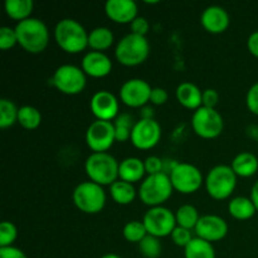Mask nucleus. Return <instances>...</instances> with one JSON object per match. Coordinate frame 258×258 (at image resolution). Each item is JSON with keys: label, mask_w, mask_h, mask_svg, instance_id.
Listing matches in <instances>:
<instances>
[{"label": "nucleus", "mask_w": 258, "mask_h": 258, "mask_svg": "<svg viewBox=\"0 0 258 258\" xmlns=\"http://www.w3.org/2000/svg\"><path fill=\"white\" fill-rule=\"evenodd\" d=\"M18 44V37L15 28L2 27L0 28V48L3 50L10 49Z\"/></svg>", "instance_id": "f704fd0d"}, {"label": "nucleus", "mask_w": 258, "mask_h": 258, "mask_svg": "<svg viewBox=\"0 0 258 258\" xmlns=\"http://www.w3.org/2000/svg\"><path fill=\"white\" fill-rule=\"evenodd\" d=\"M194 237L191 236L190 229L183 228V227L179 226H176L175 229L173 231V233H171V239H173L174 243L179 247H184V248L190 243V241Z\"/></svg>", "instance_id": "c9c22d12"}, {"label": "nucleus", "mask_w": 258, "mask_h": 258, "mask_svg": "<svg viewBox=\"0 0 258 258\" xmlns=\"http://www.w3.org/2000/svg\"><path fill=\"white\" fill-rule=\"evenodd\" d=\"M73 203L81 212L87 214L100 213L106 204V191L103 186L95 181H82L75 188L72 194Z\"/></svg>", "instance_id": "0eeeda50"}, {"label": "nucleus", "mask_w": 258, "mask_h": 258, "mask_svg": "<svg viewBox=\"0 0 258 258\" xmlns=\"http://www.w3.org/2000/svg\"><path fill=\"white\" fill-rule=\"evenodd\" d=\"M191 126L194 133L203 139H214L222 134L224 121L216 108L199 107L191 116Z\"/></svg>", "instance_id": "9d476101"}, {"label": "nucleus", "mask_w": 258, "mask_h": 258, "mask_svg": "<svg viewBox=\"0 0 258 258\" xmlns=\"http://www.w3.org/2000/svg\"><path fill=\"white\" fill-rule=\"evenodd\" d=\"M194 231L197 237L212 243V242L221 241L227 236L228 224L222 217L216 214H206L201 217Z\"/></svg>", "instance_id": "dca6fc26"}, {"label": "nucleus", "mask_w": 258, "mask_h": 258, "mask_svg": "<svg viewBox=\"0 0 258 258\" xmlns=\"http://www.w3.org/2000/svg\"><path fill=\"white\" fill-rule=\"evenodd\" d=\"M185 258H216V251L211 242L194 237L184 248Z\"/></svg>", "instance_id": "bb28decb"}, {"label": "nucleus", "mask_w": 258, "mask_h": 258, "mask_svg": "<svg viewBox=\"0 0 258 258\" xmlns=\"http://www.w3.org/2000/svg\"><path fill=\"white\" fill-rule=\"evenodd\" d=\"M140 253L145 258H159L161 254V243L158 237L148 234L143 241L139 243Z\"/></svg>", "instance_id": "473e14b6"}, {"label": "nucleus", "mask_w": 258, "mask_h": 258, "mask_svg": "<svg viewBox=\"0 0 258 258\" xmlns=\"http://www.w3.org/2000/svg\"><path fill=\"white\" fill-rule=\"evenodd\" d=\"M249 198L252 199V202H253V204L256 206V209L258 212V180L252 185L251 197H249Z\"/></svg>", "instance_id": "a18cd8bd"}, {"label": "nucleus", "mask_w": 258, "mask_h": 258, "mask_svg": "<svg viewBox=\"0 0 258 258\" xmlns=\"http://www.w3.org/2000/svg\"><path fill=\"white\" fill-rule=\"evenodd\" d=\"M19 108L12 100L2 98L0 100V127L7 128L18 122Z\"/></svg>", "instance_id": "7c9ffc66"}, {"label": "nucleus", "mask_w": 258, "mask_h": 258, "mask_svg": "<svg viewBox=\"0 0 258 258\" xmlns=\"http://www.w3.org/2000/svg\"><path fill=\"white\" fill-rule=\"evenodd\" d=\"M228 212L233 218L239 221H246L256 214L257 209L251 198L247 197H236L228 203Z\"/></svg>", "instance_id": "b1692460"}, {"label": "nucleus", "mask_w": 258, "mask_h": 258, "mask_svg": "<svg viewBox=\"0 0 258 258\" xmlns=\"http://www.w3.org/2000/svg\"><path fill=\"white\" fill-rule=\"evenodd\" d=\"M148 234L158 238L171 236L176 227L175 214L166 207H153L149 209L143 218Z\"/></svg>", "instance_id": "9b49d317"}, {"label": "nucleus", "mask_w": 258, "mask_h": 258, "mask_svg": "<svg viewBox=\"0 0 258 258\" xmlns=\"http://www.w3.org/2000/svg\"><path fill=\"white\" fill-rule=\"evenodd\" d=\"M115 141V125L112 121L95 120L86 130V143L93 153H105Z\"/></svg>", "instance_id": "f8f14e48"}, {"label": "nucleus", "mask_w": 258, "mask_h": 258, "mask_svg": "<svg viewBox=\"0 0 258 258\" xmlns=\"http://www.w3.org/2000/svg\"><path fill=\"white\" fill-rule=\"evenodd\" d=\"M146 170L144 160L135 158V156H130V158L123 159L120 161V166H118V179L125 180L127 183H136L140 181L141 179H145Z\"/></svg>", "instance_id": "412c9836"}, {"label": "nucleus", "mask_w": 258, "mask_h": 258, "mask_svg": "<svg viewBox=\"0 0 258 258\" xmlns=\"http://www.w3.org/2000/svg\"><path fill=\"white\" fill-rule=\"evenodd\" d=\"M174 188L170 176L166 173L148 175L139 188V198L144 204L153 207H160L171 197Z\"/></svg>", "instance_id": "39448f33"}, {"label": "nucleus", "mask_w": 258, "mask_h": 258, "mask_svg": "<svg viewBox=\"0 0 258 258\" xmlns=\"http://www.w3.org/2000/svg\"><path fill=\"white\" fill-rule=\"evenodd\" d=\"M149 53L150 43L148 38L134 33L123 35L115 48L116 59L127 67H135L144 63L149 57Z\"/></svg>", "instance_id": "20e7f679"}, {"label": "nucleus", "mask_w": 258, "mask_h": 258, "mask_svg": "<svg viewBox=\"0 0 258 258\" xmlns=\"http://www.w3.org/2000/svg\"><path fill=\"white\" fill-rule=\"evenodd\" d=\"M232 169L237 176L249 178L254 175L258 170V158L249 151H242L237 154L231 164Z\"/></svg>", "instance_id": "4be33fe9"}, {"label": "nucleus", "mask_w": 258, "mask_h": 258, "mask_svg": "<svg viewBox=\"0 0 258 258\" xmlns=\"http://www.w3.org/2000/svg\"><path fill=\"white\" fill-rule=\"evenodd\" d=\"M54 39L60 49L71 54L82 52L88 47L87 30L72 18H64L55 24Z\"/></svg>", "instance_id": "f03ea898"}, {"label": "nucleus", "mask_w": 258, "mask_h": 258, "mask_svg": "<svg viewBox=\"0 0 258 258\" xmlns=\"http://www.w3.org/2000/svg\"><path fill=\"white\" fill-rule=\"evenodd\" d=\"M106 15L118 24H131L138 17V4L134 0H107L105 3Z\"/></svg>", "instance_id": "6ab92c4d"}, {"label": "nucleus", "mask_w": 258, "mask_h": 258, "mask_svg": "<svg viewBox=\"0 0 258 258\" xmlns=\"http://www.w3.org/2000/svg\"><path fill=\"white\" fill-rule=\"evenodd\" d=\"M90 107L96 120L112 121L118 116V103L117 97L107 90H101L93 93L90 101Z\"/></svg>", "instance_id": "2eb2a0df"}, {"label": "nucleus", "mask_w": 258, "mask_h": 258, "mask_svg": "<svg viewBox=\"0 0 258 258\" xmlns=\"http://www.w3.org/2000/svg\"><path fill=\"white\" fill-rule=\"evenodd\" d=\"M86 76L87 75L83 72L82 67L66 63V64H60L54 71L49 82L59 92L73 96L78 95L85 90L86 83H87Z\"/></svg>", "instance_id": "6e6552de"}, {"label": "nucleus", "mask_w": 258, "mask_h": 258, "mask_svg": "<svg viewBox=\"0 0 258 258\" xmlns=\"http://www.w3.org/2000/svg\"><path fill=\"white\" fill-rule=\"evenodd\" d=\"M0 258H28L20 248L14 246L0 247Z\"/></svg>", "instance_id": "79ce46f5"}, {"label": "nucleus", "mask_w": 258, "mask_h": 258, "mask_svg": "<svg viewBox=\"0 0 258 258\" xmlns=\"http://www.w3.org/2000/svg\"><path fill=\"white\" fill-rule=\"evenodd\" d=\"M110 193L116 203L120 204V206H127L135 201L138 191H136L134 184L117 179L115 183L110 185Z\"/></svg>", "instance_id": "393cba45"}, {"label": "nucleus", "mask_w": 258, "mask_h": 258, "mask_svg": "<svg viewBox=\"0 0 258 258\" xmlns=\"http://www.w3.org/2000/svg\"><path fill=\"white\" fill-rule=\"evenodd\" d=\"M207 193L217 201L229 198L237 185V175L231 165L219 164L213 166L206 176Z\"/></svg>", "instance_id": "423d86ee"}, {"label": "nucleus", "mask_w": 258, "mask_h": 258, "mask_svg": "<svg viewBox=\"0 0 258 258\" xmlns=\"http://www.w3.org/2000/svg\"><path fill=\"white\" fill-rule=\"evenodd\" d=\"M247 48L252 55L258 58V30H254L253 33L249 34L248 39H247Z\"/></svg>", "instance_id": "37998d69"}, {"label": "nucleus", "mask_w": 258, "mask_h": 258, "mask_svg": "<svg viewBox=\"0 0 258 258\" xmlns=\"http://www.w3.org/2000/svg\"><path fill=\"white\" fill-rule=\"evenodd\" d=\"M18 237V229L14 223L4 221L0 224V247L13 246Z\"/></svg>", "instance_id": "72a5a7b5"}, {"label": "nucleus", "mask_w": 258, "mask_h": 258, "mask_svg": "<svg viewBox=\"0 0 258 258\" xmlns=\"http://www.w3.org/2000/svg\"><path fill=\"white\" fill-rule=\"evenodd\" d=\"M141 118H154V110L150 106H144L140 111Z\"/></svg>", "instance_id": "c03bdc74"}, {"label": "nucleus", "mask_w": 258, "mask_h": 258, "mask_svg": "<svg viewBox=\"0 0 258 258\" xmlns=\"http://www.w3.org/2000/svg\"><path fill=\"white\" fill-rule=\"evenodd\" d=\"M135 122L136 121L134 120V117L130 113H118V116L113 121L116 141H118V143H125V141L131 140V131H133Z\"/></svg>", "instance_id": "c85d7f7f"}, {"label": "nucleus", "mask_w": 258, "mask_h": 258, "mask_svg": "<svg viewBox=\"0 0 258 258\" xmlns=\"http://www.w3.org/2000/svg\"><path fill=\"white\" fill-rule=\"evenodd\" d=\"M120 163L113 155L105 153H92L85 161V170L91 181L100 185H111L118 179Z\"/></svg>", "instance_id": "7ed1b4c3"}, {"label": "nucleus", "mask_w": 258, "mask_h": 258, "mask_svg": "<svg viewBox=\"0 0 258 258\" xmlns=\"http://www.w3.org/2000/svg\"><path fill=\"white\" fill-rule=\"evenodd\" d=\"M4 8L8 17L22 22L30 18V14L34 9V3L33 0H7Z\"/></svg>", "instance_id": "a878e982"}, {"label": "nucleus", "mask_w": 258, "mask_h": 258, "mask_svg": "<svg viewBox=\"0 0 258 258\" xmlns=\"http://www.w3.org/2000/svg\"><path fill=\"white\" fill-rule=\"evenodd\" d=\"M130 28H131V33H134V34H139V35H144V37H146V34H148L149 32V28H150V24H149L146 18L138 15V17L131 22Z\"/></svg>", "instance_id": "58836bf2"}, {"label": "nucleus", "mask_w": 258, "mask_h": 258, "mask_svg": "<svg viewBox=\"0 0 258 258\" xmlns=\"http://www.w3.org/2000/svg\"><path fill=\"white\" fill-rule=\"evenodd\" d=\"M153 87L143 78H130L120 87V100L128 107L139 108L150 102Z\"/></svg>", "instance_id": "4468645a"}, {"label": "nucleus", "mask_w": 258, "mask_h": 258, "mask_svg": "<svg viewBox=\"0 0 258 258\" xmlns=\"http://www.w3.org/2000/svg\"><path fill=\"white\" fill-rule=\"evenodd\" d=\"M219 101V93L218 91L214 88H207L203 91V105L204 107L216 108L217 103Z\"/></svg>", "instance_id": "a19ab883"}, {"label": "nucleus", "mask_w": 258, "mask_h": 258, "mask_svg": "<svg viewBox=\"0 0 258 258\" xmlns=\"http://www.w3.org/2000/svg\"><path fill=\"white\" fill-rule=\"evenodd\" d=\"M247 134L251 139L258 141V125H249L247 127Z\"/></svg>", "instance_id": "49530a36"}, {"label": "nucleus", "mask_w": 258, "mask_h": 258, "mask_svg": "<svg viewBox=\"0 0 258 258\" xmlns=\"http://www.w3.org/2000/svg\"><path fill=\"white\" fill-rule=\"evenodd\" d=\"M145 164V170L148 175H154V174L163 173V160L159 156L151 155L144 160Z\"/></svg>", "instance_id": "4c0bfd02"}, {"label": "nucleus", "mask_w": 258, "mask_h": 258, "mask_svg": "<svg viewBox=\"0 0 258 258\" xmlns=\"http://www.w3.org/2000/svg\"><path fill=\"white\" fill-rule=\"evenodd\" d=\"M246 105L252 113L258 116V81L249 87L246 95Z\"/></svg>", "instance_id": "e433bc0d"}, {"label": "nucleus", "mask_w": 258, "mask_h": 258, "mask_svg": "<svg viewBox=\"0 0 258 258\" xmlns=\"http://www.w3.org/2000/svg\"><path fill=\"white\" fill-rule=\"evenodd\" d=\"M18 122L27 130H34L42 122V113L34 106L24 105L19 108Z\"/></svg>", "instance_id": "c756f323"}, {"label": "nucleus", "mask_w": 258, "mask_h": 258, "mask_svg": "<svg viewBox=\"0 0 258 258\" xmlns=\"http://www.w3.org/2000/svg\"><path fill=\"white\" fill-rule=\"evenodd\" d=\"M122 234L126 241L133 242V243H140L148 236V231H146L143 221H130L123 226Z\"/></svg>", "instance_id": "2f4dec72"}, {"label": "nucleus", "mask_w": 258, "mask_h": 258, "mask_svg": "<svg viewBox=\"0 0 258 258\" xmlns=\"http://www.w3.org/2000/svg\"><path fill=\"white\" fill-rule=\"evenodd\" d=\"M101 258H122V257L118 256V254H115V253H107V254H103Z\"/></svg>", "instance_id": "de8ad7c7"}, {"label": "nucleus", "mask_w": 258, "mask_h": 258, "mask_svg": "<svg viewBox=\"0 0 258 258\" xmlns=\"http://www.w3.org/2000/svg\"><path fill=\"white\" fill-rule=\"evenodd\" d=\"M175 219L176 226L191 231V229L196 228L197 223L201 219V216H199L198 209L194 206H191V204H183L175 212Z\"/></svg>", "instance_id": "cd10ccee"}, {"label": "nucleus", "mask_w": 258, "mask_h": 258, "mask_svg": "<svg viewBox=\"0 0 258 258\" xmlns=\"http://www.w3.org/2000/svg\"><path fill=\"white\" fill-rule=\"evenodd\" d=\"M201 23L207 32L221 34L229 27V14L221 5H209L201 15Z\"/></svg>", "instance_id": "f3484780"}, {"label": "nucleus", "mask_w": 258, "mask_h": 258, "mask_svg": "<svg viewBox=\"0 0 258 258\" xmlns=\"http://www.w3.org/2000/svg\"><path fill=\"white\" fill-rule=\"evenodd\" d=\"M82 70L91 77H106L112 71V60L105 52L90 50L82 58Z\"/></svg>", "instance_id": "a211bd4d"}, {"label": "nucleus", "mask_w": 258, "mask_h": 258, "mask_svg": "<svg viewBox=\"0 0 258 258\" xmlns=\"http://www.w3.org/2000/svg\"><path fill=\"white\" fill-rule=\"evenodd\" d=\"M176 100L189 110H198L203 105V91L191 82H181L175 91Z\"/></svg>", "instance_id": "aec40b11"}, {"label": "nucleus", "mask_w": 258, "mask_h": 258, "mask_svg": "<svg viewBox=\"0 0 258 258\" xmlns=\"http://www.w3.org/2000/svg\"><path fill=\"white\" fill-rule=\"evenodd\" d=\"M15 32L18 37V44L28 53L38 54L47 48L49 43V30L47 24L38 18L18 22L15 25Z\"/></svg>", "instance_id": "f257e3e1"}, {"label": "nucleus", "mask_w": 258, "mask_h": 258, "mask_svg": "<svg viewBox=\"0 0 258 258\" xmlns=\"http://www.w3.org/2000/svg\"><path fill=\"white\" fill-rule=\"evenodd\" d=\"M169 98V93L165 88L163 87H153L150 93V102L153 105L156 106H161L164 103H166Z\"/></svg>", "instance_id": "ea45409f"}, {"label": "nucleus", "mask_w": 258, "mask_h": 258, "mask_svg": "<svg viewBox=\"0 0 258 258\" xmlns=\"http://www.w3.org/2000/svg\"><path fill=\"white\" fill-rule=\"evenodd\" d=\"M169 176L174 190L181 194L196 193L204 181L202 171L190 163H175Z\"/></svg>", "instance_id": "1a4fd4ad"}, {"label": "nucleus", "mask_w": 258, "mask_h": 258, "mask_svg": "<svg viewBox=\"0 0 258 258\" xmlns=\"http://www.w3.org/2000/svg\"><path fill=\"white\" fill-rule=\"evenodd\" d=\"M161 138V127L155 118H140L131 131V143L140 150H149L158 145Z\"/></svg>", "instance_id": "ddd939ff"}, {"label": "nucleus", "mask_w": 258, "mask_h": 258, "mask_svg": "<svg viewBox=\"0 0 258 258\" xmlns=\"http://www.w3.org/2000/svg\"><path fill=\"white\" fill-rule=\"evenodd\" d=\"M113 33L107 27H96L88 33V47L92 50L103 52L113 44Z\"/></svg>", "instance_id": "5701e85b"}]
</instances>
